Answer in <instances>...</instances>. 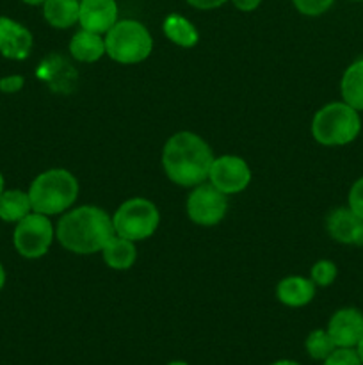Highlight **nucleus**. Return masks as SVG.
I'll list each match as a JSON object with an SVG mask.
<instances>
[{"label": "nucleus", "mask_w": 363, "mask_h": 365, "mask_svg": "<svg viewBox=\"0 0 363 365\" xmlns=\"http://www.w3.org/2000/svg\"><path fill=\"white\" fill-rule=\"evenodd\" d=\"M251 168L238 155L216 157L209 173V182L224 195H237L251 184Z\"/></svg>", "instance_id": "nucleus-9"}, {"label": "nucleus", "mask_w": 363, "mask_h": 365, "mask_svg": "<svg viewBox=\"0 0 363 365\" xmlns=\"http://www.w3.org/2000/svg\"><path fill=\"white\" fill-rule=\"evenodd\" d=\"M152 50V34L137 20H117L105 34V52L116 63H142L148 59Z\"/></svg>", "instance_id": "nucleus-5"}, {"label": "nucleus", "mask_w": 363, "mask_h": 365, "mask_svg": "<svg viewBox=\"0 0 363 365\" xmlns=\"http://www.w3.org/2000/svg\"><path fill=\"white\" fill-rule=\"evenodd\" d=\"M167 365H189L187 362H182V360H174V362H169Z\"/></svg>", "instance_id": "nucleus-34"}, {"label": "nucleus", "mask_w": 363, "mask_h": 365, "mask_svg": "<svg viewBox=\"0 0 363 365\" xmlns=\"http://www.w3.org/2000/svg\"><path fill=\"white\" fill-rule=\"evenodd\" d=\"M162 31L171 43L182 46V48H191V46L198 45L199 41L198 29L194 27L191 20H187L182 14L173 13L166 16L162 24Z\"/></svg>", "instance_id": "nucleus-19"}, {"label": "nucleus", "mask_w": 363, "mask_h": 365, "mask_svg": "<svg viewBox=\"0 0 363 365\" xmlns=\"http://www.w3.org/2000/svg\"><path fill=\"white\" fill-rule=\"evenodd\" d=\"M324 365H363L354 348H337L326 360Z\"/></svg>", "instance_id": "nucleus-24"}, {"label": "nucleus", "mask_w": 363, "mask_h": 365, "mask_svg": "<svg viewBox=\"0 0 363 365\" xmlns=\"http://www.w3.org/2000/svg\"><path fill=\"white\" fill-rule=\"evenodd\" d=\"M214 159L209 143L187 130L171 135L162 150L164 173L180 187H196L209 180Z\"/></svg>", "instance_id": "nucleus-1"}, {"label": "nucleus", "mask_w": 363, "mask_h": 365, "mask_svg": "<svg viewBox=\"0 0 363 365\" xmlns=\"http://www.w3.org/2000/svg\"><path fill=\"white\" fill-rule=\"evenodd\" d=\"M356 353H358V356H359V360H362V364H363V339L362 341L358 342V346H356Z\"/></svg>", "instance_id": "nucleus-30"}, {"label": "nucleus", "mask_w": 363, "mask_h": 365, "mask_svg": "<svg viewBox=\"0 0 363 365\" xmlns=\"http://www.w3.org/2000/svg\"><path fill=\"white\" fill-rule=\"evenodd\" d=\"M80 0H45L43 16L53 29H70L78 24Z\"/></svg>", "instance_id": "nucleus-18"}, {"label": "nucleus", "mask_w": 363, "mask_h": 365, "mask_svg": "<svg viewBox=\"0 0 363 365\" xmlns=\"http://www.w3.org/2000/svg\"><path fill=\"white\" fill-rule=\"evenodd\" d=\"M228 0H187L189 6H192L194 9L199 11H210V9H217L223 4H226Z\"/></svg>", "instance_id": "nucleus-27"}, {"label": "nucleus", "mask_w": 363, "mask_h": 365, "mask_svg": "<svg viewBox=\"0 0 363 365\" xmlns=\"http://www.w3.org/2000/svg\"><path fill=\"white\" fill-rule=\"evenodd\" d=\"M32 39L31 31L13 18L0 16V53L6 59L23 61L31 56Z\"/></svg>", "instance_id": "nucleus-11"}, {"label": "nucleus", "mask_w": 363, "mask_h": 365, "mask_svg": "<svg viewBox=\"0 0 363 365\" xmlns=\"http://www.w3.org/2000/svg\"><path fill=\"white\" fill-rule=\"evenodd\" d=\"M338 277V267L333 260H317L312 266V271H310V278H312L313 284L317 287H330L333 285V282L337 280Z\"/></svg>", "instance_id": "nucleus-22"}, {"label": "nucleus", "mask_w": 363, "mask_h": 365, "mask_svg": "<svg viewBox=\"0 0 363 365\" xmlns=\"http://www.w3.org/2000/svg\"><path fill=\"white\" fill-rule=\"evenodd\" d=\"M326 330L337 348H356L363 339V312L354 307H344L331 316Z\"/></svg>", "instance_id": "nucleus-10"}, {"label": "nucleus", "mask_w": 363, "mask_h": 365, "mask_svg": "<svg viewBox=\"0 0 363 365\" xmlns=\"http://www.w3.org/2000/svg\"><path fill=\"white\" fill-rule=\"evenodd\" d=\"M347 207L363 220V177H359L349 189Z\"/></svg>", "instance_id": "nucleus-25"}, {"label": "nucleus", "mask_w": 363, "mask_h": 365, "mask_svg": "<svg viewBox=\"0 0 363 365\" xmlns=\"http://www.w3.org/2000/svg\"><path fill=\"white\" fill-rule=\"evenodd\" d=\"M315 289L317 285L313 284L312 278L287 277L276 285V298L283 305L301 309L315 298Z\"/></svg>", "instance_id": "nucleus-14"}, {"label": "nucleus", "mask_w": 363, "mask_h": 365, "mask_svg": "<svg viewBox=\"0 0 363 365\" xmlns=\"http://www.w3.org/2000/svg\"><path fill=\"white\" fill-rule=\"evenodd\" d=\"M27 192L34 212L59 216L77 202L78 180L64 168H52L39 173Z\"/></svg>", "instance_id": "nucleus-3"}, {"label": "nucleus", "mask_w": 363, "mask_h": 365, "mask_svg": "<svg viewBox=\"0 0 363 365\" xmlns=\"http://www.w3.org/2000/svg\"><path fill=\"white\" fill-rule=\"evenodd\" d=\"M116 21V0H80L78 24L82 29L96 34H107Z\"/></svg>", "instance_id": "nucleus-13"}, {"label": "nucleus", "mask_w": 363, "mask_h": 365, "mask_svg": "<svg viewBox=\"0 0 363 365\" xmlns=\"http://www.w3.org/2000/svg\"><path fill=\"white\" fill-rule=\"evenodd\" d=\"M53 237H56V228L50 217L32 210L14 227L13 245L23 259L34 260L48 253Z\"/></svg>", "instance_id": "nucleus-7"}, {"label": "nucleus", "mask_w": 363, "mask_h": 365, "mask_svg": "<svg viewBox=\"0 0 363 365\" xmlns=\"http://www.w3.org/2000/svg\"><path fill=\"white\" fill-rule=\"evenodd\" d=\"M103 262L107 267L114 271H127L137 260V248L135 242L130 239H125L121 235H114L102 250Z\"/></svg>", "instance_id": "nucleus-15"}, {"label": "nucleus", "mask_w": 363, "mask_h": 365, "mask_svg": "<svg viewBox=\"0 0 363 365\" xmlns=\"http://www.w3.org/2000/svg\"><path fill=\"white\" fill-rule=\"evenodd\" d=\"M4 185H6V180H4V175L0 173V195H2V192L6 191V187H4Z\"/></svg>", "instance_id": "nucleus-33"}, {"label": "nucleus", "mask_w": 363, "mask_h": 365, "mask_svg": "<svg viewBox=\"0 0 363 365\" xmlns=\"http://www.w3.org/2000/svg\"><path fill=\"white\" fill-rule=\"evenodd\" d=\"M326 228L331 239L340 245L363 246V220L349 207H338L326 217Z\"/></svg>", "instance_id": "nucleus-12"}, {"label": "nucleus", "mask_w": 363, "mask_h": 365, "mask_svg": "<svg viewBox=\"0 0 363 365\" xmlns=\"http://www.w3.org/2000/svg\"><path fill=\"white\" fill-rule=\"evenodd\" d=\"M362 132V118L342 100L320 107L312 120V135L322 146L351 145Z\"/></svg>", "instance_id": "nucleus-4"}, {"label": "nucleus", "mask_w": 363, "mask_h": 365, "mask_svg": "<svg viewBox=\"0 0 363 365\" xmlns=\"http://www.w3.org/2000/svg\"><path fill=\"white\" fill-rule=\"evenodd\" d=\"M270 365H301V364L292 362V360H278V362H274V364H270Z\"/></svg>", "instance_id": "nucleus-32"}, {"label": "nucleus", "mask_w": 363, "mask_h": 365, "mask_svg": "<svg viewBox=\"0 0 363 365\" xmlns=\"http://www.w3.org/2000/svg\"><path fill=\"white\" fill-rule=\"evenodd\" d=\"M25 84V78L21 75H7V77L0 78V91L7 93V95H13L18 93Z\"/></svg>", "instance_id": "nucleus-26"}, {"label": "nucleus", "mask_w": 363, "mask_h": 365, "mask_svg": "<svg viewBox=\"0 0 363 365\" xmlns=\"http://www.w3.org/2000/svg\"><path fill=\"white\" fill-rule=\"evenodd\" d=\"M352 2H363V0H352Z\"/></svg>", "instance_id": "nucleus-35"}, {"label": "nucleus", "mask_w": 363, "mask_h": 365, "mask_svg": "<svg viewBox=\"0 0 363 365\" xmlns=\"http://www.w3.org/2000/svg\"><path fill=\"white\" fill-rule=\"evenodd\" d=\"M23 4H28V6H43L45 0H21Z\"/></svg>", "instance_id": "nucleus-31"}, {"label": "nucleus", "mask_w": 363, "mask_h": 365, "mask_svg": "<svg viewBox=\"0 0 363 365\" xmlns=\"http://www.w3.org/2000/svg\"><path fill=\"white\" fill-rule=\"evenodd\" d=\"M305 348H306V353H308L313 360H320V362H324V360H326L327 356L337 349V346H335L333 339H331V335L327 334V330H320L319 328V330H313L312 334L306 337Z\"/></svg>", "instance_id": "nucleus-21"}, {"label": "nucleus", "mask_w": 363, "mask_h": 365, "mask_svg": "<svg viewBox=\"0 0 363 365\" xmlns=\"http://www.w3.org/2000/svg\"><path fill=\"white\" fill-rule=\"evenodd\" d=\"M189 220L199 227H216L224 220L228 210V198L224 192L214 187L210 182L192 187L187 198Z\"/></svg>", "instance_id": "nucleus-8"}, {"label": "nucleus", "mask_w": 363, "mask_h": 365, "mask_svg": "<svg viewBox=\"0 0 363 365\" xmlns=\"http://www.w3.org/2000/svg\"><path fill=\"white\" fill-rule=\"evenodd\" d=\"M4 285H6V269H4L2 262H0V291L4 289Z\"/></svg>", "instance_id": "nucleus-29"}, {"label": "nucleus", "mask_w": 363, "mask_h": 365, "mask_svg": "<svg viewBox=\"0 0 363 365\" xmlns=\"http://www.w3.org/2000/svg\"><path fill=\"white\" fill-rule=\"evenodd\" d=\"M292 4L305 16H320L326 11H330L335 0H292Z\"/></svg>", "instance_id": "nucleus-23"}, {"label": "nucleus", "mask_w": 363, "mask_h": 365, "mask_svg": "<svg viewBox=\"0 0 363 365\" xmlns=\"http://www.w3.org/2000/svg\"><path fill=\"white\" fill-rule=\"evenodd\" d=\"M340 95L347 106L363 113V59H356L345 68L340 81Z\"/></svg>", "instance_id": "nucleus-17"}, {"label": "nucleus", "mask_w": 363, "mask_h": 365, "mask_svg": "<svg viewBox=\"0 0 363 365\" xmlns=\"http://www.w3.org/2000/svg\"><path fill=\"white\" fill-rule=\"evenodd\" d=\"M160 223V214L155 203L148 198L127 200L121 203L112 214V225L116 235H121L130 241H144L152 237Z\"/></svg>", "instance_id": "nucleus-6"}, {"label": "nucleus", "mask_w": 363, "mask_h": 365, "mask_svg": "<svg viewBox=\"0 0 363 365\" xmlns=\"http://www.w3.org/2000/svg\"><path fill=\"white\" fill-rule=\"evenodd\" d=\"M231 4H233L238 11L249 13V11H255L256 7L262 4V0H231Z\"/></svg>", "instance_id": "nucleus-28"}, {"label": "nucleus", "mask_w": 363, "mask_h": 365, "mask_svg": "<svg viewBox=\"0 0 363 365\" xmlns=\"http://www.w3.org/2000/svg\"><path fill=\"white\" fill-rule=\"evenodd\" d=\"M32 212V203L27 191L7 189L0 195V220L6 223H18Z\"/></svg>", "instance_id": "nucleus-20"}, {"label": "nucleus", "mask_w": 363, "mask_h": 365, "mask_svg": "<svg viewBox=\"0 0 363 365\" xmlns=\"http://www.w3.org/2000/svg\"><path fill=\"white\" fill-rule=\"evenodd\" d=\"M70 53L80 63H96L105 56V38L96 32L80 29L70 41Z\"/></svg>", "instance_id": "nucleus-16"}, {"label": "nucleus", "mask_w": 363, "mask_h": 365, "mask_svg": "<svg viewBox=\"0 0 363 365\" xmlns=\"http://www.w3.org/2000/svg\"><path fill=\"white\" fill-rule=\"evenodd\" d=\"M116 235L112 217L95 205L66 210L56 227L59 245L75 255H93Z\"/></svg>", "instance_id": "nucleus-2"}]
</instances>
